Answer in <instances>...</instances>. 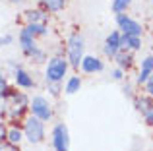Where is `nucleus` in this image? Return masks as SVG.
<instances>
[{
	"label": "nucleus",
	"instance_id": "1",
	"mask_svg": "<svg viewBox=\"0 0 153 151\" xmlns=\"http://www.w3.org/2000/svg\"><path fill=\"white\" fill-rule=\"evenodd\" d=\"M68 72V62L60 56L51 58L49 66H47V81L49 83H60L64 79V76Z\"/></svg>",
	"mask_w": 153,
	"mask_h": 151
},
{
	"label": "nucleus",
	"instance_id": "2",
	"mask_svg": "<svg viewBox=\"0 0 153 151\" xmlns=\"http://www.w3.org/2000/svg\"><path fill=\"white\" fill-rule=\"evenodd\" d=\"M68 58L74 68H79L83 58V39L79 33H72L68 39Z\"/></svg>",
	"mask_w": 153,
	"mask_h": 151
},
{
	"label": "nucleus",
	"instance_id": "3",
	"mask_svg": "<svg viewBox=\"0 0 153 151\" xmlns=\"http://www.w3.org/2000/svg\"><path fill=\"white\" fill-rule=\"evenodd\" d=\"M23 134L25 138L31 141V144H39L45 138V126H43V120H39L37 116H31L25 120V128H23Z\"/></svg>",
	"mask_w": 153,
	"mask_h": 151
},
{
	"label": "nucleus",
	"instance_id": "4",
	"mask_svg": "<svg viewBox=\"0 0 153 151\" xmlns=\"http://www.w3.org/2000/svg\"><path fill=\"white\" fill-rule=\"evenodd\" d=\"M29 109L31 113H33V116H37L39 120H51L52 116V110L49 107V101H47L45 97H33V101L29 103Z\"/></svg>",
	"mask_w": 153,
	"mask_h": 151
},
{
	"label": "nucleus",
	"instance_id": "5",
	"mask_svg": "<svg viewBox=\"0 0 153 151\" xmlns=\"http://www.w3.org/2000/svg\"><path fill=\"white\" fill-rule=\"evenodd\" d=\"M52 145H54L56 151H68L70 138H68V128L64 124L54 126V130H52Z\"/></svg>",
	"mask_w": 153,
	"mask_h": 151
},
{
	"label": "nucleus",
	"instance_id": "6",
	"mask_svg": "<svg viewBox=\"0 0 153 151\" xmlns=\"http://www.w3.org/2000/svg\"><path fill=\"white\" fill-rule=\"evenodd\" d=\"M116 21H118L124 35H138V37L142 35V25L138 21H134L132 18H128L126 14H118L116 16Z\"/></svg>",
	"mask_w": 153,
	"mask_h": 151
},
{
	"label": "nucleus",
	"instance_id": "7",
	"mask_svg": "<svg viewBox=\"0 0 153 151\" xmlns=\"http://www.w3.org/2000/svg\"><path fill=\"white\" fill-rule=\"evenodd\" d=\"M79 66H82V70L87 72V74H95V72H101L103 70V62L95 56H83Z\"/></svg>",
	"mask_w": 153,
	"mask_h": 151
},
{
	"label": "nucleus",
	"instance_id": "8",
	"mask_svg": "<svg viewBox=\"0 0 153 151\" xmlns=\"http://www.w3.org/2000/svg\"><path fill=\"white\" fill-rule=\"evenodd\" d=\"M118 50H120V33L118 31H112L107 37V43H105V53L108 56H114Z\"/></svg>",
	"mask_w": 153,
	"mask_h": 151
},
{
	"label": "nucleus",
	"instance_id": "9",
	"mask_svg": "<svg viewBox=\"0 0 153 151\" xmlns=\"http://www.w3.org/2000/svg\"><path fill=\"white\" fill-rule=\"evenodd\" d=\"M14 79H16V83H18L19 87H23V89H29V87H33V83H35L33 78H31V76L27 74L23 68H16Z\"/></svg>",
	"mask_w": 153,
	"mask_h": 151
},
{
	"label": "nucleus",
	"instance_id": "10",
	"mask_svg": "<svg viewBox=\"0 0 153 151\" xmlns=\"http://www.w3.org/2000/svg\"><path fill=\"white\" fill-rule=\"evenodd\" d=\"M138 109L143 113V116H146L147 124H153V103L149 101V99L142 97V99L138 101Z\"/></svg>",
	"mask_w": 153,
	"mask_h": 151
},
{
	"label": "nucleus",
	"instance_id": "11",
	"mask_svg": "<svg viewBox=\"0 0 153 151\" xmlns=\"http://www.w3.org/2000/svg\"><path fill=\"white\" fill-rule=\"evenodd\" d=\"M120 47H126V49L138 50L142 47V41H140L138 35H120Z\"/></svg>",
	"mask_w": 153,
	"mask_h": 151
},
{
	"label": "nucleus",
	"instance_id": "12",
	"mask_svg": "<svg viewBox=\"0 0 153 151\" xmlns=\"http://www.w3.org/2000/svg\"><path fill=\"white\" fill-rule=\"evenodd\" d=\"M151 72H153V56H147L146 60H143V64H142V72L138 76V81L140 83L147 81V78L151 76Z\"/></svg>",
	"mask_w": 153,
	"mask_h": 151
},
{
	"label": "nucleus",
	"instance_id": "13",
	"mask_svg": "<svg viewBox=\"0 0 153 151\" xmlns=\"http://www.w3.org/2000/svg\"><path fill=\"white\" fill-rule=\"evenodd\" d=\"M25 19H27V23H43L45 21V14L41 10H27Z\"/></svg>",
	"mask_w": 153,
	"mask_h": 151
},
{
	"label": "nucleus",
	"instance_id": "14",
	"mask_svg": "<svg viewBox=\"0 0 153 151\" xmlns=\"http://www.w3.org/2000/svg\"><path fill=\"white\" fill-rule=\"evenodd\" d=\"M41 4L49 12H60L64 6H66V0H41Z\"/></svg>",
	"mask_w": 153,
	"mask_h": 151
},
{
	"label": "nucleus",
	"instance_id": "15",
	"mask_svg": "<svg viewBox=\"0 0 153 151\" xmlns=\"http://www.w3.org/2000/svg\"><path fill=\"white\" fill-rule=\"evenodd\" d=\"M79 87H82V79L78 78V76H72L70 79L66 81V93H76V91H79Z\"/></svg>",
	"mask_w": 153,
	"mask_h": 151
},
{
	"label": "nucleus",
	"instance_id": "16",
	"mask_svg": "<svg viewBox=\"0 0 153 151\" xmlns=\"http://www.w3.org/2000/svg\"><path fill=\"white\" fill-rule=\"evenodd\" d=\"M114 58H116V62H118L120 70H122V68H128V66L132 64V56H130V54H126V53H116Z\"/></svg>",
	"mask_w": 153,
	"mask_h": 151
},
{
	"label": "nucleus",
	"instance_id": "17",
	"mask_svg": "<svg viewBox=\"0 0 153 151\" xmlns=\"http://www.w3.org/2000/svg\"><path fill=\"white\" fill-rule=\"evenodd\" d=\"M6 140H8V144H14V145H18L19 141H22V132H19L18 128H12V130H8V134H6Z\"/></svg>",
	"mask_w": 153,
	"mask_h": 151
},
{
	"label": "nucleus",
	"instance_id": "18",
	"mask_svg": "<svg viewBox=\"0 0 153 151\" xmlns=\"http://www.w3.org/2000/svg\"><path fill=\"white\" fill-rule=\"evenodd\" d=\"M130 4H132V0H112V10H114L116 14H122Z\"/></svg>",
	"mask_w": 153,
	"mask_h": 151
},
{
	"label": "nucleus",
	"instance_id": "19",
	"mask_svg": "<svg viewBox=\"0 0 153 151\" xmlns=\"http://www.w3.org/2000/svg\"><path fill=\"white\" fill-rule=\"evenodd\" d=\"M29 56L33 58L35 62H43V60H45V53H43V50H39V49H35L33 53L29 54Z\"/></svg>",
	"mask_w": 153,
	"mask_h": 151
},
{
	"label": "nucleus",
	"instance_id": "20",
	"mask_svg": "<svg viewBox=\"0 0 153 151\" xmlns=\"http://www.w3.org/2000/svg\"><path fill=\"white\" fill-rule=\"evenodd\" d=\"M6 89H8L6 78H4V76H0V99H4V95H6Z\"/></svg>",
	"mask_w": 153,
	"mask_h": 151
},
{
	"label": "nucleus",
	"instance_id": "21",
	"mask_svg": "<svg viewBox=\"0 0 153 151\" xmlns=\"http://www.w3.org/2000/svg\"><path fill=\"white\" fill-rule=\"evenodd\" d=\"M0 151H18L14 144H0Z\"/></svg>",
	"mask_w": 153,
	"mask_h": 151
},
{
	"label": "nucleus",
	"instance_id": "22",
	"mask_svg": "<svg viewBox=\"0 0 153 151\" xmlns=\"http://www.w3.org/2000/svg\"><path fill=\"white\" fill-rule=\"evenodd\" d=\"M6 134H8L6 126H4V122H0V144H2V141L6 140Z\"/></svg>",
	"mask_w": 153,
	"mask_h": 151
},
{
	"label": "nucleus",
	"instance_id": "23",
	"mask_svg": "<svg viewBox=\"0 0 153 151\" xmlns=\"http://www.w3.org/2000/svg\"><path fill=\"white\" fill-rule=\"evenodd\" d=\"M12 41H14V39H12L10 35H6V37H0V47H4V45H10Z\"/></svg>",
	"mask_w": 153,
	"mask_h": 151
},
{
	"label": "nucleus",
	"instance_id": "24",
	"mask_svg": "<svg viewBox=\"0 0 153 151\" xmlns=\"http://www.w3.org/2000/svg\"><path fill=\"white\" fill-rule=\"evenodd\" d=\"M49 87H51V93H52V95H58V93H60L58 83H49Z\"/></svg>",
	"mask_w": 153,
	"mask_h": 151
},
{
	"label": "nucleus",
	"instance_id": "25",
	"mask_svg": "<svg viewBox=\"0 0 153 151\" xmlns=\"http://www.w3.org/2000/svg\"><path fill=\"white\" fill-rule=\"evenodd\" d=\"M112 76H114V79H122V70H114V74H112Z\"/></svg>",
	"mask_w": 153,
	"mask_h": 151
},
{
	"label": "nucleus",
	"instance_id": "26",
	"mask_svg": "<svg viewBox=\"0 0 153 151\" xmlns=\"http://www.w3.org/2000/svg\"><path fill=\"white\" fill-rule=\"evenodd\" d=\"M147 91H149V95H153V79L147 81Z\"/></svg>",
	"mask_w": 153,
	"mask_h": 151
},
{
	"label": "nucleus",
	"instance_id": "27",
	"mask_svg": "<svg viewBox=\"0 0 153 151\" xmlns=\"http://www.w3.org/2000/svg\"><path fill=\"white\" fill-rule=\"evenodd\" d=\"M12 2H22V0H12Z\"/></svg>",
	"mask_w": 153,
	"mask_h": 151
}]
</instances>
